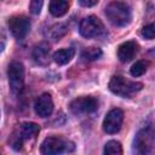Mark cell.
Masks as SVG:
<instances>
[{"label": "cell", "mask_w": 155, "mask_h": 155, "mask_svg": "<svg viewBox=\"0 0 155 155\" xmlns=\"http://www.w3.org/2000/svg\"><path fill=\"white\" fill-rule=\"evenodd\" d=\"M136 155H155V130L147 126L138 131L133 142Z\"/></svg>", "instance_id": "6da1fadb"}, {"label": "cell", "mask_w": 155, "mask_h": 155, "mask_svg": "<svg viewBox=\"0 0 155 155\" xmlns=\"http://www.w3.org/2000/svg\"><path fill=\"white\" fill-rule=\"evenodd\" d=\"M105 16L114 25L125 27L132 19V11L126 2L113 1L105 7Z\"/></svg>", "instance_id": "7a4b0ae2"}, {"label": "cell", "mask_w": 155, "mask_h": 155, "mask_svg": "<svg viewBox=\"0 0 155 155\" xmlns=\"http://www.w3.org/2000/svg\"><path fill=\"white\" fill-rule=\"evenodd\" d=\"M142 88H143L142 82L131 81L122 75H114L109 81V90L113 93L121 96V97H125V98L126 97L131 98L134 93H137Z\"/></svg>", "instance_id": "3957f363"}, {"label": "cell", "mask_w": 155, "mask_h": 155, "mask_svg": "<svg viewBox=\"0 0 155 155\" xmlns=\"http://www.w3.org/2000/svg\"><path fill=\"white\" fill-rule=\"evenodd\" d=\"M74 150V143L58 136H50L44 139L40 145V153L42 155H61Z\"/></svg>", "instance_id": "277c9868"}, {"label": "cell", "mask_w": 155, "mask_h": 155, "mask_svg": "<svg viewBox=\"0 0 155 155\" xmlns=\"http://www.w3.org/2000/svg\"><path fill=\"white\" fill-rule=\"evenodd\" d=\"M40 127L38 124L35 122H23L18 126V128L13 132V134L11 136V147L16 150H19L23 145V142L30 138L36 137V134L39 133Z\"/></svg>", "instance_id": "5b68a950"}, {"label": "cell", "mask_w": 155, "mask_h": 155, "mask_svg": "<svg viewBox=\"0 0 155 155\" xmlns=\"http://www.w3.org/2000/svg\"><path fill=\"white\" fill-rule=\"evenodd\" d=\"M10 88L13 93H19L24 86V67L19 62H12L7 69Z\"/></svg>", "instance_id": "8992f818"}, {"label": "cell", "mask_w": 155, "mask_h": 155, "mask_svg": "<svg viewBox=\"0 0 155 155\" xmlns=\"http://www.w3.org/2000/svg\"><path fill=\"white\" fill-rule=\"evenodd\" d=\"M79 30L84 38H87V39L96 38L104 33V24L102 23V21L98 17L88 16L81 21Z\"/></svg>", "instance_id": "52a82bcc"}, {"label": "cell", "mask_w": 155, "mask_h": 155, "mask_svg": "<svg viewBox=\"0 0 155 155\" xmlns=\"http://www.w3.org/2000/svg\"><path fill=\"white\" fill-rule=\"evenodd\" d=\"M69 108H70V111L75 115L88 114V113H93L94 110H97L98 101L91 96H82V97H78L74 101H71L69 104Z\"/></svg>", "instance_id": "ba28073f"}, {"label": "cell", "mask_w": 155, "mask_h": 155, "mask_svg": "<svg viewBox=\"0 0 155 155\" xmlns=\"http://www.w3.org/2000/svg\"><path fill=\"white\" fill-rule=\"evenodd\" d=\"M8 29L16 39L22 40L30 29V21L25 16H13L8 19Z\"/></svg>", "instance_id": "9c48e42d"}, {"label": "cell", "mask_w": 155, "mask_h": 155, "mask_svg": "<svg viewBox=\"0 0 155 155\" xmlns=\"http://www.w3.org/2000/svg\"><path fill=\"white\" fill-rule=\"evenodd\" d=\"M124 121V111L119 108L111 109L104 117L103 121V130L107 133H116L120 131L121 125Z\"/></svg>", "instance_id": "30bf717a"}, {"label": "cell", "mask_w": 155, "mask_h": 155, "mask_svg": "<svg viewBox=\"0 0 155 155\" xmlns=\"http://www.w3.org/2000/svg\"><path fill=\"white\" fill-rule=\"evenodd\" d=\"M35 113L41 117H47L53 111V101L50 93H42L39 96L34 104Z\"/></svg>", "instance_id": "8fae6325"}, {"label": "cell", "mask_w": 155, "mask_h": 155, "mask_svg": "<svg viewBox=\"0 0 155 155\" xmlns=\"http://www.w3.org/2000/svg\"><path fill=\"white\" fill-rule=\"evenodd\" d=\"M138 45L134 41H126L121 44L117 48V57L121 62H130L137 53Z\"/></svg>", "instance_id": "7c38bea8"}, {"label": "cell", "mask_w": 155, "mask_h": 155, "mask_svg": "<svg viewBox=\"0 0 155 155\" xmlns=\"http://www.w3.org/2000/svg\"><path fill=\"white\" fill-rule=\"evenodd\" d=\"M33 58L41 65H47L50 62V46L46 42H40L33 48Z\"/></svg>", "instance_id": "4fadbf2b"}, {"label": "cell", "mask_w": 155, "mask_h": 155, "mask_svg": "<svg viewBox=\"0 0 155 155\" xmlns=\"http://www.w3.org/2000/svg\"><path fill=\"white\" fill-rule=\"evenodd\" d=\"M48 8H50V12L52 16L61 17L67 13V11L69 8V2L63 1V0H52L48 5Z\"/></svg>", "instance_id": "5bb4252c"}, {"label": "cell", "mask_w": 155, "mask_h": 155, "mask_svg": "<svg viewBox=\"0 0 155 155\" xmlns=\"http://www.w3.org/2000/svg\"><path fill=\"white\" fill-rule=\"evenodd\" d=\"M75 54V50L69 47V48H62V50H58L57 52H54L53 54V59L57 64H67L68 62L71 61V58L74 57Z\"/></svg>", "instance_id": "9a60e30c"}, {"label": "cell", "mask_w": 155, "mask_h": 155, "mask_svg": "<svg viewBox=\"0 0 155 155\" xmlns=\"http://www.w3.org/2000/svg\"><path fill=\"white\" fill-rule=\"evenodd\" d=\"M103 155H122V147L116 140H109L103 150Z\"/></svg>", "instance_id": "2e32d148"}, {"label": "cell", "mask_w": 155, "mask_h": 155, "mask_svg": "<svg viewBox=\"0 0 155 155\" xmlns=\"http://www.w3.org/2000/svg\"><path fill=\"white\" fill-rule=\"evenodd\" d=\"M102 56V50L98 47H87L81 52V57L85 61H94Z\"/></svg>", "instance_id": "e0dca14e"}, {"label": "cell", "mask_w": 155, "mask_h": 155, "mask_svg": "<svg viewBox=\"0 0 155 155\" xmlns=\"http://www.w3.org/2000/svg\"><path fill=\"white\" fill-rule=\"evenodd\" d=\"M149 63L145 61H137L132 67H131V75L132 76H140L147 71Z\"/></svg>", "instance_id": "ac0fdd59"}, {"label": "cell", "mask_w": 155, "mask_h": 155, "mask_svg": "<svg viewBox=\"0 0 155 155\" xmlns=\"http://www.w3.org/2000/svg\"><path fill=\"white\" fill-rule=\"evenodd\" d=\"M50 31H51V35H52L53 39H59L62 35L65 34L67 28H65L64 24H56V25H53V27L51 28Z\"/></svg>", "instance_id": "d6986e66"}, {"label": "cell", "mask_w": 155, "mask_h": 155, "mask_svg": "<svg viewBox=\"0 0 155 155\" xmlns=\"http://www.w3.org/2000/svg\"><path fill=\"white\" fill-rule=\"evenodd\" d=\"M41 7H42V1H41V0H33V1H30V4H29L30 12L34 13V15L40 13Z\"/></svg>", "instance_id": "ffe728a7"}, {"label": "cell", "mask_w": 155, "mask_h": 155, "mask_svg": "<svg viewBox=\"0 0 155 155\" xmlns=\"http://www.w3.org/2000/svg\"><path fill=\"white\" fill-rule=\"evenodd\" d=\"M79 4L81 5V6H86V7H90V6H94L96 4H97V1L96 0H93V1H90V0H79Z\"/></svg>", "instance_id": "44dd1931"}]
</instances>
